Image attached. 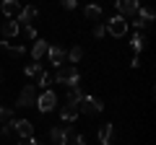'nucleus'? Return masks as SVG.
<instances>
[{
  "label": "nucleus",
  "mask_w": 156,
  "mask_h": 145,
  "mask_svg": "<svg viewBox=\"0 0 156 145\" xmlns=\"http://www.w3.org/2000/svg\"><path fill=\"white\" fill-rule=\"evenodd\" d=\"M52 83H65L68 88H78L81 86V75H78V67L76 65H60L55 67V75H52Z\"/></svg>",
  "instance_id": "f257e3e1"
},
{
  "label": "nucleus",
  "mask_w": 156,
  "mask_h": 145,
  "mask_svg": "<svg viewBox=\"0 0 156 145\" xmlns=\"http://www.w3.org/2000/svg\"><path fill=\"white\" fill-rule=\"evenodd\" d=\"M101 109H104L101 99H96V96H89V93H83V99H81V104H78V112H81V114H89V117L99 114Z\"/></svg>",
  "instance_id": "f03ea898"
},
{
  "label": "nucleus",
  "mask_w": 156,
  "mask_h": 145,
  "mask_svg": "<svg viewBox=\"0 0 156 145\" xmlns=\"http://www.w3.org/2000/svg\"><path fill=\"white\" fill-rule=\"evenodd\" d=\"M128 26H130V21L125 16H112L109 21H107V34H112V36H117V39H120V36H125V34H128Z\"/></svg>",
  "instance_id": "7ed1b4c3"
},
{
  "label": "nucleus",
  "mask_w": 156,
  "mask_h": 145,
  "mask_svg": "<svg viewBox=\"0 0 156 145\" xmlns=\"http://www.w3.org/2000/svg\"><path fill=\"white\" fill-rule=\"evenodd\" d=\"M37 109H39L42 114H50L52 109H57V93L47 88L42 96H37Z\"/></svg>",
  "instance_id": "20e7f679"
},
{
  "label": "nucleus",
  "mask_w": 156,
  "mask_h": 145,
  "mask_svg": "<svg viewBox=\"0 0 156 145\" xmlns=\"http://www.w3.org/2000/svg\"><path fill=\"white\" fill-rule=\"evenodd\" d=\"M115 8H117V16L133 18L140 8V0H115Z\"/></svg>",
  "instance_id": "39448f33"
},
{
  "label": "nucleus",
  "mask_w": 156,
  "mask_h": 145,
  "mask_svg": "<svg viewBox=\"0 0 156 145\" xmlns=\"http://www.w3.org/2000/svg\"><path fill=\"white\" fill-rule=\"evenodd\" d=\"M11 127H13V132H16V137H21V140L34 137V124L29 122V119H11Z\"/></svg>",
  "instance_id": "423d86ee"
},
{
  "label": "nucleus",
  "mask_w": 156,
  "mask_h": 145,
  "mask_svg": "<svg viewBox=\"0 0 156 145\" xmlns=\"http://www.w3.org/2000/svg\"><path fill=\"white\" fill-rule=\"evenodd\" d=\"M34 104H37V88L31 83H26L16 99V106H34Z\"/></svg>",
  "instance_id": "0eeeda50"
},
{
  "label": "nucleus",
  "mask_w": 156,
  "mask_h": 145,
  "mask_svg": "<svg viewBox=\"0 0 156 145\" xmlns=\"http://www.w3.org/2000/svg\"><path fill=\"white\" fill-rule=\"evenodd\" d=\"M37 16H39L37 5H26V8H21V13L16 16V21H18V26H31V23L37 21Z\"/></svg>",
  "instance_id": "6e6552de"
},
{
  "label": "nucleus",
  "mask_w": 156,
  "mask_h": 145,
  "mask_svg": "<svg viewBox=\"0 0 156 145\" xmlns=\"http://www.w3.org/2000/svg\"><path fill=\"white\" fill-rule=\"evenodd\" d=\"M65 57H68V52L62 49V47H47V60L52 62V67H60V65H65Z\"/></svg>",
  "instance_id": "1a4fd4ad"
},
{
  "label": "nucleus",
  "mask_w": 156,
  "mask_h": 145,
  "mask_svg": "<svg viewBox=\"0 0 156 145\" xmlns=\"http://www.w3.org/2000/svg\"><path fill=\"white\" fill-rule=\"evenodd\" d=\"M96 137H99V145H112L115 143V124H101L99 130H96Z\"/></svg>",
  "instance_id": "9d476101"
},
{
  "label": "nucleus",
  "mask_w": 156,
  "mask_h": 145,
  "mask_svg": "<svg viewBox=\"0 0 156 145\" xmlns=\"http://www.w3.org/2000/svg\"><path fill=\"white\" fill-rule=\"evenodd\" d=\"M21 0H3V5H0V11H3V16L8 18H16L18 13H21Z\"/></svg>",
  "instance_id": "9b49d317"
},
{
  "label": "nucleus",
  "mask_w": 156,
  "mask_h": 145,
  "mask_svg": "<svg viewBox=\"0 0 156 145\" xmlns=\"http://www.w3.org/2000/svg\"><path fill=\"white\" fill-rule=\"evenodd\" d=\"M0 31H3V39H13V36H18V34H21V26H18L16 18H8V21L3 23V29H0Z\"/></svg>",
  "instance_id": "f8f14e48"
},
{
  "label": "nucleus",
  "mask_w": 156,
  "mask_h": 145,
  "mask_svg": "<svg viewBox=\"0 0 156 145\" xmlns=\"http://www.w3.org/2000/svg\"><path fill=\"white\" fill-rule=\"evenodd\" d=\"M50 140L55 145H65L68 143V124H65V127H52L50 130Z\"/></svg>",
  "instance_id": "ddd939ff"
},
{
  "label": "nucleus",
  "mask_w": 156,
  "mask_h": 145,
  "mask_svg": "<svg viewBox=\"0 0 156 145\" xmlns=\"http://www.w3.org/2000/svg\"><path fill=\"white\" fill-rule=\"evenodd\" d=\"M60 117H62V122H68V124H70V122H76V119H78V106L65 104V106L60 109Z\"/></svg>",
  "instance_id": "4468645a"
},
{
  "label": "nucleus",
  "mask_w": 156,
  "mask_h": 145,
  "mask_svg": "<svg viewBox=\"0 0 156 145\" xmlns=\"http://www.w3.org/2000/svg\"><path fill=\"white\" fill-rule=\"evenodd\" d=\"M0 44L11 52V57H23V55H26V47H23V44H13V39H5V42H0Z\"/></svg>",
  "instance_id": "2eb2a0df"
},
{
  "label": "nucleus",
  "mask_w": 156,
  "mask_h": 145,
  "mask_svg": "<svg viewBox=\"0 0 156 145\" xmlns=\"http://www.w3.org/2000/svg\"><path fill=\"white\" fill-rule=\"evenodd\" d=\"M47 47H50V44H47V42H42V39H37V42H34V44H31V57H34V60H42V57H44L47 55Z\"/></svg>",
  "instance_id": "dca6fc26"
},
{
  "label": "nucleus",
  "mask_w": 156,
  "mask_h": 145,
  "mask_svg": "<svg viewBox=\"0 0 156 145\" xmlns=\"http://www.w3.org/2000/svg\"><path fill=\"white\" fill-rule=\"evenodd\" d=\"M81 99H83V91H81V88H68V93H65V104L78 106V104H81Z\"/></svg>",
  "instance_id": "f3484780"
},
{
  "label": "nucleus",
  "mask_w": 156,
  "mask_h": 145,
  "mask_svg": "<svg viewBox=\"0 0 156 145\" xmlns=\"http://www.w3.org/2000/svg\"><path fill=\"white\" fill-rule=\"evenodd\" d=\"M130 47H133V52H143V47H146V36L143 34H133V36H130Z\"/></svg>",
  "instance_id": "a211bd4d"
},
{
  "label": "nucleus",
  "mask_w": 156,
  "mask_h": 145,
  "mask_svg": "<svg viewBox=\"0 0 156 145\" xmlns=\"http://www.w3.org/2000/svg\"><path fill=\"white\" fill-rule=\"evenodd\" d=\"M83 16L89 18V21H99V16H101V5H86V8H83Z\"/></svg>",
  "instance_id": "6ab92c4d"
},
{
  "label": "nucleus",
  "mask_w": 156,
  "mask_h": 145,
  "mask_svg": "<svg viewBox=\"0 0 156 145\" xmlns=\"http://www.w3.org/2000/svg\"><path fill=\"white\" fill-rule=\"evenodd\" d=\"M50 83H52V75H50V72H44V70H39L37 72V86H39V88H50Z\"/></svg>",
  "instance_id": "aec40b11"
},
{
  "label": "nucleus",
  "mask_w": 156,
  "mask_h": 145,
  "mask_svg": "<svg viewBox=\"0 0 156 145\" xmlns=\"http://www.w3.org/2000/svg\"><path fill=\"white\" fill-rule=\"evenodd\" d=\"M135 18H140V21L148 26V23L154 21V11H151V8H143V5H140V8H138V13H135Z\"/></svg>",
  "instance_id": "412c9836"
},
{
  "label": "nucleus",
  "mask_w": 156,
  "mask_h": 145,
  "mask_svg": "<svg viewBox=\"0 0 156 145\" xmlns=\"http://www.w3.org/2000/svg\"><path fill=\"white\" fill-rule=\"evenodd\" d=\"M81 57H83V49H81V47H73V49L68 52L65 62H68V65H73V62H81Z\"/></svg>",
  "instance_id": "4be33fe9"
},
{
  "label": "nucleus",
  "mask_w": 156,
  "mask_h": 145,
  "mask_svg": "<svg viewBox=\"0 0 156 145\" xmlns=\"http://www.w3.org/2000/svg\"><path fill=\"white\" fill-rule=\"evenodd\" d=\"M39 70H42V65H39V62H37V60H34V62H29V65H26V67H23V72H26L29 78H34V75H37V72H39Z\"/></svg>",
  "instance_id": "5701e85b"
},
{
  "label": "nucleus",
  "mask_w": 156,
  "mask_h": 145,
  "mask_svg": "<svg viewBox=\"0 0 156 145\" xmlns=\"http://www.w3.org/2000/svg\"><path fill=\"white\" fill-rule=\"evenodd\" d=\"M65 145H86V137L73 132V135H68V143H65Z\"/></svg>",
  "instance_id": "b1692460"
},
{
  "label": "nucleus",
  "mask_w": 156,
  "mask_h": 145,
  "mask_svg": "<svg viewBox=\"0 0 156 145\" xmlns=\"http://www.w3.org/2000/svg\"><path fill=\"white\" fill-rule=\"evenodd\" d=\"M11 119H13V112H11V109H5V106H0V124L11 122Z\"/></svg>",
  "instance_id": "393cba45"
},
{
  "label": "nucleus",
  "mask_w": 156,
  "mask_h": 145,
  "mask_svg": "<svg viewBox=\"0 0 156 145\" xmlns=\"http://www.w3.org/2000/svg\"><path fill=\"white\" fill-rule=\"evenodd\" d=\"M21 34L26 36V39H37V29L34 26H21Z\"/></svg>",
  "instance_id": "a878e982"
},
{
  "label": "nucleus",
  "mask_w": 156,
  "mask_h": 145,
  "mask_svg": "<svg viewBox=\"0 0 156 145\" xmlns=\"http://www.w3.org/2000/svg\"><path fill=\"white\" fill-rule=\"evenodd\" d=\"M60 5L65 8V11H73V8L78 5V0H60Z\"/></svg>",
  "instance_id": "bb28decb"
},
{
  "label": "nucleus",
  "mask_w": 156,
  "mask_h": 145,
  "mask_svg": "<svg viewBox=\"0 0 156 145\" xmlns=\"http://www.w3.org/2000/svg\"><path fill=\"white\" fill-rule=\"evenodd\" d=\"M104 34H107V29H104V26H94V36H96V39H101Z\"/></svg>",
  "instance_id": "cd10ccee"
},
{
  "label": "nucleus",
  "mask_w": 156,
  "mask_h": 145,
  "mask_svg": "<svg viewBox=\"0 0 156 145\" xmlns=\"http://www.w3.org/2000/svg\"><path fill=\"white\" fill-rule=\"evenodd\" d=\"M21 145H42L39 140H34V137H29V140H21Z\"/></svg>",
  "instance_id": "c85d7f7f"
},
{
  "label": "nucleus",
  "mask_w": 156,
  "mask_h": 145,
  "mask_svg": "<svg viewBox=\"0 0 156 145\" xmlns=\"http://www.w3.org/2000/svg\"><path fill=\"white\" fill-rule=\"evenodd\" d=\"M130 67H140V57H138V55H135L133 60H130Z\"/></svg>",
  "instance_id": "c756f323"
},
{
  "label": "nucleus",
  "mask_w": 156,
  "mask_h": 145,
  "mask_svg": "<svg viewBox=\"0 0 156 145\" xmlns=\"http://www.w3.org/2000/svg\"><path fill=\"white\" fill-rule=\"evenodd\" d=\"M0 83H3V70H0Z\"/></svg>",
  "instance_id": "7c9ffc66"
}]
</instances>
